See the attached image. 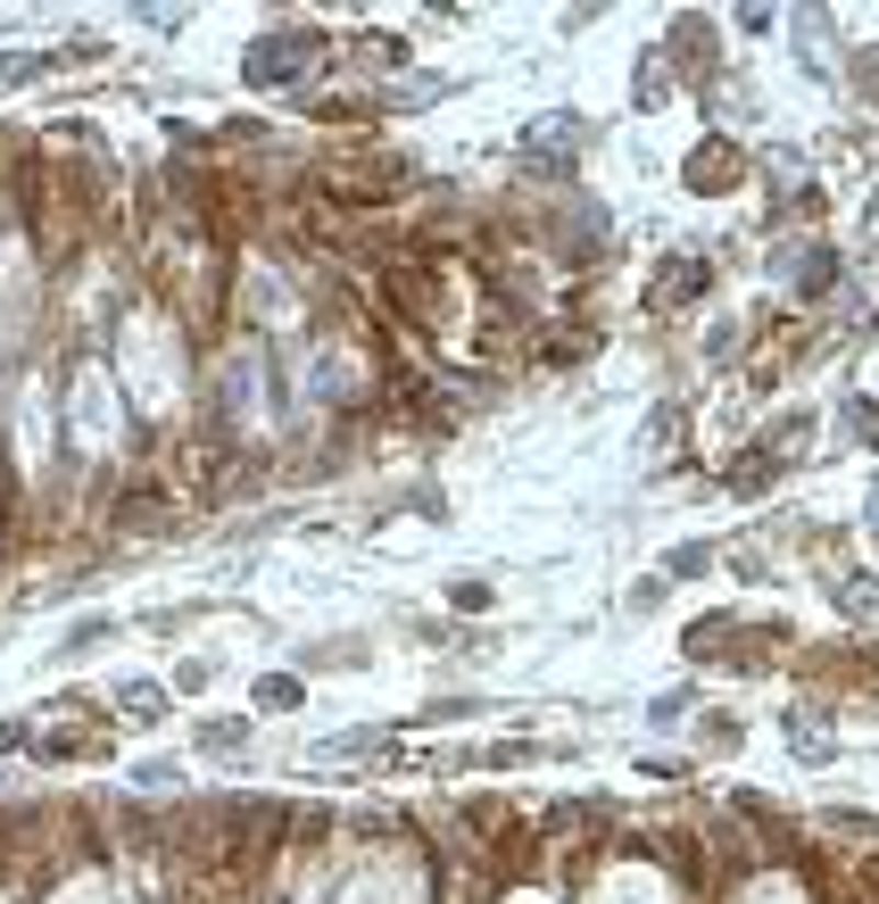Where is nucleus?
I'll return each instance as SVG.
<instances>
[{
    "label": "nucleus",
    "mask_w": 879,
    "mask_h": 904,
    "mask_svg": "<svg viewBox=\"0 0 879 904\" xmlns=\"http://www.w3.org/2000/svg\"><path fill=\"white\" fill-rule=\"evenodd\" d=\"M689 183H697V191H730V183H739V158H730V142H706V150L689 158Z\"/></svg>",
    "instance_id": "1"
},
{
    "label": "nucleus",
    "mask_w": 879,
    "mask_h": 904,
    "mask_svg": "<svg viewBox=\"0 0 879 904\" xmlns=\"http://www.w3.org/2000/svg\"><path fill=\"white\" fill-rule=\"evenodd\" d=\"M258 705H266V714H291V705H300V680H266Z\"/></svg>",
    "instance_id": "2"
}]
</instances>
